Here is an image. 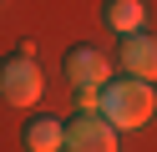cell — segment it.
Returning <instances> with one entry per match:
<instances>
[{
	"label": "cell",
	"mask_w": 157,
	"mask_h": 152,
	"mask_svg": "<svg viewBox=\"0 0 157 152\" xmlns=\"http://www.w3.org/2000/svg\"><path fill=\"white\" fill-rule=\"evenodd\" d=\"M96 111H101L106 122H117V132H132V127H142V122H152L157 91H152V81H137V76L106 81V86L96 91Z\"/></svg>",
	"instance_id": "1"
},
{
	"label": "cell",
	"mask_w": 157,
	"mask_h": 152,
	"mask_svg": "<svg viewBox=\"0 0 157 152\" xmlns=\"http://www.w3.org/2000/svg\"><path fill=\"white\" fill-rule=\"evenodd\" d=\"M41 61H36V51H15V56L0 61V96L10 101V107H36V96H41Z\"/></svg>",
	"instance_id": "2"
},
{
	"label": "cell",
	"mask_w": 157,
	"mask_h": 152,
	"mask_svg": "<svg viewBox=\"0 0 157 152\" xmlns=\"http://www.w3.org/2000/svg\"><path fill=\"white\" fill-rule=\"evenodd\" d=\"M66 81H71V91H81V111H96V91L112 81V61L101 56V51H71L66 56Z\"/></svg>",
	"instance_id": "3"
},
{
	"label": "cell",
	"mask_w": 157,
	"mask_h": 152,
	"mask_svg": "<svg viewBox=\"0 0 157 152\" xmlns=\"http://www.w3.org/2000/svg\"><path fill=\"white\" fill-rule=\"evenodd\" d=\"M66 152H117V127L101 111H76L66 122Z\"/></svg>",
	"instance_id": "4"
},
{
	"label": "cell",
	"mask_w": 157,
	"mask_h": 152,
	"mask_svg": "<svg viewBox=\"0 0 157 152\" xmlns=\"http://www.w3.org/2000/svg\"><path fill=\"white\" fill-rule=\"evenodd\" d=\"M122 71L137 81H157V36L137 30V36L122 41Z\"/></svg>",
	"instance_id": "5"
},
{
	"label": "cell",
	"mask_w": 157,
	"mask_h": 152,
	"mask_svg": "<svg viewBox=\"0 0 157 152\" xmlns=\"http://www.w3.org/2000/svg\"><path fill=\"white\" fill-rule=\"evenodd\" d=\"M106 30H122V36H137L147 25V0H106L101 5Z\"/></svg>",
	"instance_id": "6"
},
{
	"label": "cell",
	"mask_w": 157,
	"mask_h": 152,
	"mask_svg": "<svg viewBox=\"0 0 157 152\" xmlns=\"http://www.w3.org/2000/svg\"><path fill=\"white\" fill-rule=\"evenodd\" d=\"M25 147H31V152H61V147H66V122H61V117H36V122H25Z\"/></svg>",
	"instance_id": "7"
}]
</instances>
